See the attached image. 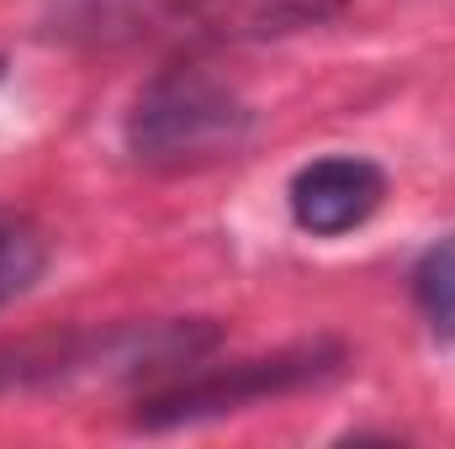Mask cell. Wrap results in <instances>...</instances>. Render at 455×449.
<instances>
[{
	"label": "cell",
	"mask_w": 455,
	"mask_h": 449,
	"mask_svg": "<svg viewBox=\"0 0 455 449\" xmlns=\"http://www.w3.org/2000/svg\"><path fill=\"white\" fill-rule=\"evenodd\" d=\"M254 116L223 80L202 69H170L143 85L127 116V143L154 169H202L243 148Z\"/></svg>",
	"instance_id": "1"
},
{
	"label": "cell",
	"mask_w": 455,
	"mask_h": 449,
	"mask_svg": "<svg viewBox=\"0 0 455 449\" xmlns=\"http://www.w3.org/2000/svg\"><path fill=\"white\" fill-rule=\"evenodd\" d=\"M334 370H339V354L323 349V343L286 349V354H270V359H243V365H233V370L186 381V386L154 397V402L138 413V423H143V429H170V423H196V418L238 413L243 402L286 397V391L313 386V381H323V375H334Z\"/></svg>",
	"instance_id": "2"
},
{
	"label": "cell",
	"mask_w": 455,
	"mask_h": 449,
	"mask_svg": "<svg viewBox=\"0 0 455 449\" xmlns=\"http://www.w3.org/2000/svg\"><path fill=\"white\" fill-rule=\"evenodd\" d=\"M381 201H387V175L360 154L313 159L291 180V217L313 238H344L365 227Z\"/></svg>",
	"instance_id": "3"
},
{
	"label": "cell",
	"mask_w": 455,
	"mask_h": 449,
	"mask_svg": "<svg viewBox=\"0 0 455 449\" xmlns=\"http://www.w3.org/2000/svg\"><path fill=\"white\" fill-rule=\"evenodd\" d=\"M339 5L344 0H186L180 21L196 37L243 43V37H281V32L318 27L339 16Z\"/></svg>",
	"instance_id": "4"
},
{
	"label": "cell",
	"mask_w": 455,
	"mask_h": 449,
	"mask_svg": "<svg viewBox=\"0 0 455 449\" xmlns=\"http://www.w3.org/2000/svg\"><path fill=\"white\" fill-rule=\"evenodd\" d=\"M413 296H419L424 318L435 323V334L455 338V232L440 238V243L419 259V270H413Z\"/></svg>",
	"instance_id": "5"
},
{
	"label": "cell",
	"mask_w": 455,
	"mask_h": 449,
	"mask_svg": "<svg viewBox=\"0 0 455 449\" xmlns=\"http://www.w3.org/2000/svg\"><path fill=\"white\" fill-rule=\"evenodd\" d=\"M43 264H48V243H43V232L27 227V223L0 217V307L16 302V296H27V291L37 286Z\"/></svg>",
	"instance_id": "6"
},
{
	"label": "cell",
	"mask_w": 455,
	"mask_h": 449,
	"mask_svg": "<svg viewBox=\"0 0 455 449\" xmlns=\"http://www.w3.org/2000/svg\"><path fill=\"white\" fill-rule=\"evenodd\" d=\"M0 75H5V64H0Z\"/></svg>",
	"instance_id": "7"
}]
</instances>
